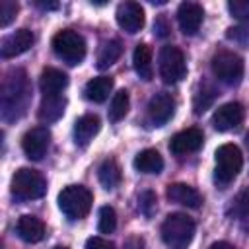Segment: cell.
<instances>
[{"mask_svg":"<svg viewBox=\"0 0 249 249\" xmlns=\"http://www.w3.org/2000/svg\"><path fill=\"white\" fill-rule=\"evenodd\" d=\"M29 99H31V88L27 82V74L23 70H12L4 78L2 91H0L4 121L19 119L25 113Z\"/></svg>","mask_w":249,"mask_h":249,"instance_id":"obj_1","label":"cell"},{"mask_svg":"<svg viewBox=\"0 0 249 249\" xmlns=\"http://www.w3.org/2000/svg\"><path fill=\"white\" fill-rule=\"evenodd\" d=\"M195 237V222L183 212L169 214L161 224V239L171 249H187Z\"/></svg>","mask_w":249,"mask_h":249,"instance_id":"obj_2","label":"cell"},{"mask_svg":"<svg viewBox=\"0 0 249 249\" xmlns=\"http://www.w3.org/2000/svg\"><path fill=\"white\" fill-rule=\"evenodd\" d=\"M93 195L82 185H68L58 193V208L68 220H82L89 214Z\"/></svg>","mask_w":249,"mask_h":249,"instance_id":"obj_3","label":"cell"},{"mask_svg":"<svg viewBox=\"0 0 249 249\" xmlns=\"http://www.w3.org/2000/svg\"><path fill=\"white\" fill-rule=\"evenodd\" d=\"M214 181L218 185H228L231 183L241 167H243V156H241V150L235 146V144H222L218 146L216 154H214Z\"/></svg>","mask_w":249,"mask_h":249,"instance_id":"obj_4","label":"cell"},{"mask_svg":"<svg viewBox=\"0 0 249 249\" xmlns=\"http://www.w3.org/2000/svg\"><path fill=\"white\" fill-rule=\"evenodd\" d=\"M47 193L45 177L31 167H19L12 177V195L18 200H33L41 198Z\"/></svg>","mask_w":249,"mask_h":249,"instance_id":"obj_5","label":"cell"},{"mask_svg":"<svg viewBox=\"0 0 249 249\" xmlns=\"http://www.w3.org/2000/svg\"><path fill=\"white\" fill-rule=\"evenodd\" d=\"M53 51L68 64H80L86 56V41L78 31L62 29L53 37Z\"/></svg>","mask_w":249,"mask_h":249,"instance_id":"obj_6","label":"cell"},{"mask_svg":"<svg viewBox=\"0 0 249 249\" xmlns=\"http://www.w3.org/2000/svg\"><path fill=\"white\" fill-rule=\"evenodd\" d=\"M158 70L165 84H177L187 76V62L179 47L163 45L158 56Z\"/></svg>","mask_w":249,"mask_h":249,"instance_id":"obj_7","label":"cell"},{"mask_svg":"<svg viewBox=\"0 0 249 249\" xmlns=\"http://www.w3.org/2000/svg\"><path fill=\"white\" fill-rule=\"evenodd\" d=\"M212 72L226 86H237L243 78V58L231 51H220L212 56Z\"/></svg>","mask_w":249,"mask_h":249,"instance_id":"obj_8","label":"cell"},{"mask_svg":"<svg viewBox=\"0 0 249 249\" xmlns=\"http://www.w3.org/2000/svg\"><path fill=\"white\" fill-rule=\"evenodd\" d=\"M49 146H51V130L47 126H35L31 130H27L21 138V148H23L25 156L35 161L43 160Z\"/></svg>","mask_w":249,"mask_h":249,"instance_id":"obj_9","label":"cell"},{"mask_svg":"<svg viewBox=\"0 0 249 249\" xmlns=\"http://www.w3.org/2000/svg\"><path fill=\"white\" fill-rule=\"evenodd\" d=\"M245 119V109L241 103L237 101H230V103H224L220 105L214 115H212V124L216 130L220 132H226V130H233L237 128Z\"/></svg>","mask_w":249,"mask_h":249,"instance_id":"obj_10","label":"cell"},{"mask_svg":"<svg viewBox=\"0 0 249 249\" xmlns=\"http://www.w3.org/2000/svg\"><path fill=\"white\" fill-rule=\"evenodd\" d=\"M117 23L123 31L134 35L144 27V8L138 2H123L117 6Z\"/></svg>","mask_w":249,"mask_h":249,"instance_id":"obj_11","label":"cell"},{"mask_svg":"<svg viewBox=\"0 0 249 249\" xmlns=\"http://www.w3.org/2000/svg\"><path fill=\"white\" fill-rule=\"evenodd\" d=\"M204 144V134L200 128L193 126V128H187V130H181L177 132L171 142H169V150L175 154V156H185V154H193L196 150H200Z\"/></svg>","mask_w":249,"mask_h":249,"instance_id":"obj_12","label":"cell"},{"mask_svg":"<svg viewBox=\"0 0 249 249\" xmlns=\"http://www.w3.org/2000/svg\"><path fill=\"white\" fill-rule=\"evenodd\" d=\"M33 45V33L29 29H18L14 33H10L8 37L2 39L0 43V56L2 58H14L23 54L25 51H29Z\"/></svg>","mask_w":249,"mask_h":249,"instance_id":"obj_13","label":"cell"},{"mask_svg":"<svg viewBox=\"0 0 249 249\" xmlns=\"http://www.w3.org/2000/svg\"><path fill=\"white\" fill-rule=\"evenodd\" d=\"M175 113V99L169 93H156L148 101V119L154 126H163Z\"/></svg>","mask_w":249,"mask_h":249,"instance_id":"obj_14","label":"cell"},{"mask_svg":"<svg viewBox=\"0 0 249 249\" xmlns=\"http://www.w3.org/2000/svg\"><path fill=\"white\" fill-rule=\"evenodd\" d=\"M204 18V10L196 2H183L177 10V21L185 35H195L200 29Z\"/></svg>","mask_w":249,"mask_h":249,"instance_id":"obj_15","label":"cell"},{"mask_svg":"<svg viewBox=\"0 0 249 249\" xmlns=\"http://www.w3.org/2000/svg\"><path fill=\"white\" fill-rule=\"evenodd\" d=\"M167 198L175 204H181V206H187V208H200L202 204V195L193 189L191 185L187 183H173L167 187Z\"/></svg>","mask_w":249,"mask_h":249,"instance_id":"obj_16","label":"cell"},{"mask_svg":"<svg viewBox=\"0 0 249 249\" xmlns=\"http://www.w3.org/2000/svg\"><path fill=\"white\" fill-rule=\"evenodd\" d=\"M16 231L19 235V239H23L25 243H37L45 237V224L37 218V216H31V214H25L18 220V226H16Z\"/></svg>","mask_w":249,"mask_h":249,"instance_id":"obj_17","label":"cell"},{"mask_svg":"<svg viewBox=\"0 0 249 249\" xmlns=\"http://www.w3.org/2000/svg\"><path fill=\"white\" fill-rule=\"evenodd\" d=\"M66 97L60 95H43V101L37 109V117L41 123H54L64 115Z\"/></svg>","mask_w":249,"mask_h":249,"instance_id":"obj_18","label":"cell"},{"mask_svg":"<svg viewBox=\"0 0 249 249\" xmlns=\"http://www.w3.org/2000/svg\"><path fill=\"white\" fill-rule=\"evenodd\" d=\"M68 86V76L58 68H45L39 78V88L43 95H60Z\"/></svg>","mask_w":249,"mask_h":249,"instance_id":"obj_19","label":"cell"},{"mask_svg":"<svg viewBox=\"0 0 249 249\" xmlns=\"http://www.w3.org/2000/svg\"><path fill=\"white\" fill-rule=\"evenodd\" d=\"M101 123L97 115H82L76 123H74V140L80 146L89 144V140H93V136L99 132Z\"/></svg>","mask_w":249,"mask_h":249,"instance_id":"obj_20","label":"cell"},{"mask_svg":"<svg viewBox=\"0 0 249 249\" xmlns=\"http://www.w3.org/2000/svg\"><path fill=\"white\" fill-rule=\"evenodd\" d=\"M134 169L140 171V173L158 175L163 169V158L160 156L158 150L146 148V150H142V152L136 154V158H134Z\"/></svg>","mask_w":249,"mask_h":249,"instance_id":"obj_21","label":"cell"},{"mask_svg":"<svg viewBox=\"0 0 249 249\" xmlns=\"http://www.w3.org/2000/svg\"><path fill=\"white\" fill-rule=\"evenodd\" d=\"M111 91H113V78L111 76H95L84 88L86 99H89L93 103H103Z\"/></svg>","mask_w":249,"mask_h":249,"instance_id":"obj_22","label":"cell"},{"mask_svg":"<svg viewBox=\"0 0 249 249\" xmlns=\"http://www.w3.org/2000/svg\"><path fill=\"white\" fill-rule=\"evenodd\" d=\"M132 64H134L136 74L144 82H150L152 74H154V70H152V47L146 45V43L136 45V49L132 53Z\"/></svg>","mask_w":249,"mask_h":249,"instance_id":"obj_23","label":"cell"},{"mask_svg":"<svg viewBox=\"0 0 249 249\" xmlns=\"http://www.w3.org/2000/svg\"><path fill=\"white\" fill-rule=\"evenodd\" d=\"M97 177H99V183L103 185V189H107V191H113L115 187H119V183H121V179H123L121 167H119V163H117L113 158H107V160L99 165Z\"/></svg>","mask_w":249,"mask_h":249,"instance_id":"obj_24","label":"cell"},{"mask_svg":"<svg viewBox=\"0 0 249 249\" xmlns=\"http://www.w3.org/2000/svg\"><path fill=\"white\" fill-rule=\"evenodd\" d=\"M121 53H123V47H121V43H119L117 39L105 41V43L101 45L99 53H97V68H99V70H105V68L113 66V64L119 60Z\"/></svg>","mask_w":249,"mask_h":249,"instance_id":"obj_25","label":"cell"},{"mask_svg":"<svg viewBox=\"0 0 249 249\" xmlns=\"http://www.w3.org/2000/svg\"><path fill=\"white\" fill-rule=\"evenodd\" d=\"M128 107H130L128 91H126V89H119V91L113 95L111 105H109V121H111V123H119L121 119H124L126 113H128Z\"/></svg>","mask_w":249,"mask_h":249,"instance_id":"obj_26","label":"cell"},{"mask_svg":"<svg viewBox=\"0 0 249 249\" xmlns=\"http://www.w3.org/2000/svg\"><path fill=\"white\" fill-rule=\"evenodd\" d=\"M97 228L101 233H113L117 228V212L111 206H101L99 208V222Z\"/></svg>","mask_w":249,"mask_h":249,"instance_id":"obj_27","label":"cell"},{"mask_svg":"<svg viewBox=\"0 0 249 249\" xmlns=\"http://www.w3.org/2000/svg\"><path fill=\"white\" fill-rule=\"evenodd\" d=\"M158 208V198H156V193L154 191H144L140 196H138V210L146 216V218H152L154 212Z\"/></svg>","mask_w":249,"mask_h":249,"instance_id":"obj_28","label":"cell"},{"mask_svg":"<svg viewBox=\"0 0 249 249\" xmlns=\"http://www.w3.org/2000/svg\"><path fill=\"white\" fill-rule=\"evenodd\" d=\"M19 6L18 2H12V0H2L0 2V27H8L14 19H16V14H18Z\"/></svg>","mask_w":249,"mask_h":249,"instance_id":"obj_29","label":"cell"},{"mask_svg":"<svg viewBox=\"0 0 249 249\" xmlns=\"http://www.w3.org/2000/svg\"><path fill=\"white\" fill-rule=\"evenodd\" d=\"M228 10L235 19H249V0H231Z\"/></svg>","mask_w":249,"mask_h":249,"instance_id":"obj_30","label":"cell"},{"mask_svg":"<svg viewBox=\"0 0 249 249\" xmlns=\"http://www.w3.org/2000/svg\"><path fill=\"white\" fill-rule=\"evenodd\" d=\"M212 99H214V89H202V91H198L196 95H195V113H202V111H206V107L212 103Z\"/></svg>","mask_w":249,"mask_h":249,"instance_id":"obj_31","label":"cell"},{"mask_svg":"<svg viewBox=\"0 0 249 249\" xmlns=\"http://www.w3.org/2000/svg\"><path fill=\"white\" fill-rule=\"evenodd\" d=\"M228 39H233L237 43H249V25H237L228 29Z\"/></svg>","mask_w":249,"mask_h":249,"instance_id":"obj_32","label":"cell"},{"mask_svg":"<svg viewBox=\"0 0 249 249\" xmlns=\"http://www.w3.org/2000/svg\"><path fill=\"white\" fill-rule=\"evenodd\" d=\"M86 249H115V245H113V241L95 235V237H89L86 241Z\"/></svg>","mask_w":249,"mask_h":249,"instance_id":"obj_33","label":"cell"},{"mask_svg":"<svg viewBox=\"0 0 249 249\" xmlns=\"http://www.w3.org/2000/svg\"><path fill=\"white\" fill-rule=\"evenodd\" d=\"M123 249H144V239L138 237V235H130V237L124 241Z\"/></svg>","mask_w":249,"mask_h":249,"instance_id":"obj_34","label":"cell"},{"mask_svg":"<svg viewBox=\"0 0 249 249\" xmlns=\"http://www.w3.org/2000/svg\"><path fill=\"white\" fill-rule=\"evenodd\" d=\"M208 249H235L231 243H228V241H216V243H212Z\"/></svg>","mask_w":249,"mask_h":249,"instance_id":"obj_35","label":"cell"},{"mask_svg":"<svg viewBox=\"0 0 249 249\" xmlns=\"http://www.w3.org/2000/svg\"><path fill=\"white\" fill-rule=\"evenodd\" d=\"M35 4H37L39 8H43V10H56V8H58L56 2H39V0H37Z\"/></svg>","mask_w":249,"mask_h":249,"instance_id":"obj_36","label":"cell"},{"mask_svg":"<svg viewBox=\"0 0 249 249\" xmlns=\"http://www.w3.org/2000/svg\"><path fill=\"white\" fill-rule=\"evenodd\" d=\"M154 29L158 31V35H165V33H167V27L163 25V19H160V21H156V25H154Z\"/></svg>","mask_w":249,"mask_h":249,"instance_id":"obj_37","label":"cell"},{"mask_svg":"<svg viewBox=\"0 0 249 249\" xmlns=\"http://www.w3.org/2000/svg\"><path fill=\"white\" fill-rule=\"evenodd\" d=\"M54 249H68V247H62V245H58V247H54Z\"/></svg>","mask_w":249,"mask_h":249,"instance_id":"obj_38","label":"cell"}]
</instances>
